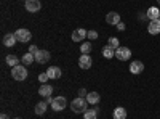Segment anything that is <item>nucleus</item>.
<instances>
[{"label": "nucleus", "instance_id": "obj_1", "mask_svg": "<svg viewBox=\"0 0 160 119\" xmlns=\"http://www.w3.org/2000/svg\"><path fill=\"white\" fill-rule=\"evenodd\" d=\"M87 100L85 98H82V97H78V98H75L72 103H71V110L74 111V113H77V114H80V113H85L87 111Z\"/></svg>", "mask_w": 160, "mask_h": 119}, {"label": "nucleus", "instance_id": "obj_2", "mask_svg": "<svg viewBox=\"0 0 160 119\" xmlns=\"http://www.w3.org/2000/svg\"><path fill=\"white\" fill-rule=\"evenodd\" d=\"M11 77L15 79V81H24V79L28 77V69L24 68V64L15 66V68L11 69Z\"/></svg>", "mask_w": 160, "mask_h": 119}, {"label": "nucleus", "instance_id": "obj_3", "mask_svg": "<svg viewBox=\"0 0 160 119\" xmlns=\"http://www.w3.org/2000/svg\"><path fill=\"white\" fill-rule=\"evenodd\" d=\"M115 58L120 60V61H127L131 58V50L128 47H118L115 50Z\"/></svg>", "mask_w": 160, "mask_h": 119}, {"label": "nucleus", "instance_id": "obj_4", "mask_svg": "<svg viewBox=\"0 0 160 119\" xmlns=\"http://www.w3.org/2000/svg\"><path fill=\"white\" fill-rule=\"evenodd\" d=\"M15 35H16V41L18 42H29L31 39H32V34H31V31L29 29H18L16 32H15Z\"/></svg>", "mask_w": 160, "mask_h": 119}, {"label": "nucleus", "instance_id": "obj_5", "mask_svg": "<svg viewBox=\"0 0 160 119\" xmlns=\"http://www.w3.org/2000/svg\"><path fill=\"white\" fill-rule=\"evenodd\" d=\"M66 106H68V101H66L64 97H56V98H53V103H51L53 111H62Z\"/></svg>", "mask_w": 160, "mask_h": 119}, {"label": "nucleus", "instance_id": "obj_6", "mask_svg": "<svg viewBox=\"0 0 160 119\" xmlns=\"http://www.w3.org/2000/svg\"><path fill=\"white\" fill-rule=\"evenodd\" d=\"M144 71V63L139 61V60H135V61H131L130 64V73L131 74H141Z\"/></svg>", "mask_w": 160, "mask_h": 119}, {"label": "nucleus", "instance_id": "obj_7", "mask_svg": "<svg viewBox=\"0 0 160 119\" xmlns=\"http://www.w3.org/2000/svg\"><path fill=\"white\" fill-rule=\"evenodd\" d=\"M148 31H149V34H152V35L160 34V19H151L149 24H148Z\"/></svg>", "mask_w": 160, "mask_h": 119}, {"label": "nucleus", "instance_id": "obj_8", "mask_svg": "<svg viewBox=\"0 0 160 119\" xmlns=\"http://www.w3.org/2000/svg\"><path fill=\"white\" fill-rule=\"evenodd\" d=\"M40 8H42V5H40L38 0H26V10H28V11L37 13Z\"/></svg>", "mask_w": 160, "mask_h": 119}, {"label": "nucleus", "instance_id": "obj_9", "mask_svg": "<svg viewBox=\"0 0 160 119\" xmlns=\"http://www.w3.org/2000/svg\"><path fill=\"white\" fill-rule=\"evenodd\" d=\"M87 34H88V31H85V29H75L74 32H72V41L74 42H82L83 39H87Z\"/></svg>", "mask_w": 160, "mask_h": 119}, {"label": "nucleus", "instance_id": "obj_10", "mask_svg": "<svg viewBox=\"0 0 160 119\" xmlns=\"http://www.w3.org/2000/svg\"><path fill=\"white\" fill-rule=\"evenodd\" d=\"M91 57L90 55H82V57H80L78 58V66H80V68H82V69H90L91 68Z\"/></svg>", "mask_w": 160, "mask_h": 119}, {"label": "nucleus", "instance_id": "obj_11", "mask_svg": "<svg viewBox=\"0 0 160 119\" xmlns=\"http://www.w3.org/2000/svg\"><path fill=\"white\" fill-rule=\"evenodd\" d=\"M106 23L108 24H112V26H117L120 23V15L117 11H111L108 13V16H106Z\"/></svg>", "mask_w": 160, "mask_h": 119}, {"label": "nucleus", "instance_id": "obj_12", "mask_svg": "<svg viewBox=\"0 0 160 119\" xmlns=\"http://www.w3.org/2000/svg\"><path fill=\"white\" fill-rule=\"evenodd\" d=\"M35 60H37V63H40V64L47 63V61L50 60V51H48V50H38V53L35 55Z\"/></svg>", "mask_w": 160, "mask_h": 119}, {"label": "nucleus", "instance_id": "obj_13", "mask_svg": "<svg viewBox=\"0 0 160 119\" xmlns=\"http://www.w3.org/2000/svg\"><path fill=\"white\" fill-rule=\"evenodd\" d=\"M51 94H53V87L51 85H48V84L40 85V89H38V95L40 97L47 98V97H51Z\"/></svg>", "mask_w": 160, "mask_h": 119}, {"label": "nucleus", "instance_id": "obj_14", "mask_svg": "<svg viewBox=\"0 0 160 119\" xmlns=\"http://www.w3.org/2000/svg\"><path fill=\"white\" fill-rule=\"evenodd\" d=\"M47 74H48L50 79H59L62 73H61V68H58V66H50Z\"/></svg>", "mask_w": 160, "mask_h": 119}, {"label": "nucleus", "instance_id": "obj_15", "mask_svg": "<svg viewBox=\"0 0 160 119\" xmlns=\"http://www.w3.org/2000/svg\"><path fill=\"white\" fill-rule=\"evenodd\" d=\"M18 41H16V35L15 34H5L3 35V45L5 47H13Z\"/></svg>", "mask_w": 160, "mask_h": 119}, {"label": "nucleus", "instance_id": "obj_16", "mask_svg": "<svg viewBox=\"0 0 160 119\" xmlns=\"http://www.w3.org/2000/svg\"><path fill=\"white\" fill-rule=\"evenodd\" d=\"M114 119H127V110L118 106L114 110Z\"/></svg>", "mask_w": 160, "mask_h": 119}, {"label": "nucleus", "instance_id": "obj_17", "mask_svg": "<svg viewBox=\"0 0 160 119\" xmlns=\"http://www.w3.org/2000/svg\"><path fill=\"white\" fill-rule=\"evenodd\" d=\"M158 16H160V10H158V8L151 7V8L148 10V18H149V21H151V19H158Z\"/></svg>", "mask_w": 160, "mask_h": 119}, {"label": "nucleus", "instance_id": "obj_18", "mask_svg": "<svg viewBox=\"0 0 160 119\" xmlns=\"http://www.w3.org/2000/svg\"><path fill=\"white\" fill-rule=\"evenodd\" d=\"M47 106H48V103H47V101H40V103H37V105H35V114L42 116V114L47 111Z\"/></svg>", "mask_w": 160, "mask_h": 119}, {"label": "nucleus", "instance_id": "obj_19", "mask_svg": "<svg viewBox=\"0 0 160 119\" xmlns=\"http://www.w3.org/2000/svg\"><path fill=\"white\" fill-rule=\"evenodd\" d=\"M102 57H104V58H112V57H115V50H114L111 45L102 47Z\"/></svg>", "mask_w": 160, "mask_h": 119}, {"label": "nucleus", "instance_id": "obj_20", "mask_svg": "<svg viewBox=\"0 0 160 119\" xmlns=\"http://www.w3.org/2000/svg\"><path fill=\"white\" fill-rule=\"evenodd\" d=\"M87 101L91 103V105H96L99 101V94L98 92H90V94L87 95Z\"/></svg>", "mask_w": 160, "mask_h": 119}, {"label": "nucleus", "instance_id": "obj_21", "mask_svg": "<svg viewBox=\"0 0 160 119\" xmlns=\"http://www.w3.org/2000/svg\"><path fill=\"white\" fill-rule=\"evenodd\" d=\"M98 117V110L96 108H91V110H87L83 113V119H96Z\"/></svg>", "mask_w": 160, "mask_h": 119}, {"label": "nucleus", "instance_id": "obj_22", "mask_svg": "<svg viewBox=\"0 0 160 119\" xmlns=\"http://www.w3.org/2000/svg\"><path fill=\"white\" fill-rule=\"evenodd\" d=\"M5 61H7L8 66H11V68H15V66L19 64V60H18V57H15V55H8V57L5 58Z\"/></svg>", "mask_w": 160, "mask_h": 119}, {"label": "nucleus", "instance_id": "obj_23", "mask_svg": "<svg viewBox=\"0 0 160 119\" xmlns=\"http://www.w3.org/2000/svg\"><path fill=\"white\" fill-rule=\"evenodd\" d=\"M34 60H35V57H34L32 53H29V51H28V53H26V55H22V64H24V66L31 64V63H32Z\"/></svg>", "mask_w": 160, "mask_h": 119}, {"label": "nucleus", "instance_id": "obj_24", "mask_svg": "<svg viewBox=\"0 0 160 119\" xmlns=\"http://www.w3.org/2000/svg\"><path fill=\"white\" fill-rule=\"evenodd\" d=\"M91 44L90 42H85L82 44V47H80V50H82V55H90V51H91Z\"/></svg>", "mask_w": 160, "mask_h": 119}, {"label": "nucleus", "instance_id": "obj_25", "mask_svg": "<svg viewBox=\"0 0 160 119\" xmlns=\"http://www.w3.org/2000/svg\"><path fill=\"white\" fill-rule=\"evenodd\" d=\"M108 45H111L114 50H117L120 47V42H118V39L117 37H109V41H108Z\"/></svg>", "mask_w": 160, "mask_h": 119}, {"label": "nucleus", "instance_id": "obj_26", "mask_svg": "<svg viewBox=\"0 0 160 119\" xmlns=\"http://www.w3.org/2000/svg\"><path fill=\"white\" fill-rule=\"evenodd\" d=\"M48 79H50V77H48V74H47V71H45V73H42V74L38 76V82L47 84V81H48Z\"/></svg>", "mask_w": 160, "mask_h": 119}, {"label": "nucleus", "instance_id": "obj_27", "mask_svg": "<svg viewBox=\"0 0 160 119\" xmlns=\"http://www.w3.org/2000/svg\"><path fill=\"white\" fill-rule=\"evenodd\" d=\"M87 37L90 39V41H95V39H98V32L91 29V31H88V34H87Z\"/></svg>", "mask_w": 160, "mask_h": 119}, {"label": "nucleus", "instance_id": "obj_28", "mask_svg": "<svg viewBox=\"0 0 160 119\" xmlns=\"http://www.w3.org/2000/svg\"><path fill=\"white\" fill-rule=\"evenodd\" d=\"M29 53H32V55L35 57V55L38 53V48H37L35 45H31V47H29Z\"/></svg>", "mask_w": 160, "mask_h": 119}, {"label": "nucleus", "instance_id": "obj_29", "mask_svg": "<svg viewBox=\"0 0 160 119\" xmlns=\"http://www.w3.org/2000/svg\"><path fill=\"white\" fill-rule=\"evenodd\" d=\"M117 29H118V31H125V24H123V23H118V24H117Z\"/></svg>", "mask_w": 160, "mask_h": 119}, {"label": "nucleus", "instance_id": "obj_30", "mask_svg": "<svg viewBox=\"0 0 160 119\" xmlns=\"http://www.w3.org/2000/svg\"><path fill=\"white\" fill-rule=\"evenodd\" d=\"M78 95H80V97H85V95H88V94H87V90H85V89H80Z\"/></svg>", "mask_w": 160, "mask_h": 119}, {"label": "nucleus", "instance_id": "obj_31", "mask_svg": "<svg viewBox=\"0 0 160 119\" xmlns=\"http://www.w3.org/2000/svg\"><path fill=\"white\" fill-rule=\"evenodd\" d=\"M45 101H47L48 105H51V103H53V98H51V97H47V98H45Z\"/></svg>", "mask_w": 160, "mask_h": 119}, {"label": "nucleus", "instance_id": "obj_32", "mask_svg": "<svg viewBox=\"0 0 160 119\" xmlns=\"http://www.w3.org/2000/svg\"><path fill=\"white\" fill-rule=\"evenodd\" d=\"M0 119H10V117H8L7 114H2V116H0Z\"/></svg>", "mask_w": 160, "mask_h": 119}, {"label": "nucleus", "instance_id": "obj_33", "mask_svg": "<svg viewBox=\"0 0 160 119\" xmlns=\"http://www.w3.org/2000/svg\"><path fill=\"white\" fill-rule=\"evenodd\" d=\"M157 3H158V5H160V0H157Z\"/></svg>", "mask_w": 160, "mask_h": 119}, {"label": "nucleus", "instance_id": "obj_34", "mask_svg": "<svg viewBox=\"0 0 160 119\" xmlns=\"http://www.w3.org/2000/svg\"><path fill=\"white\" fill-rule=\"evenodd\" d=\"M15 119H21V117H15Z\"/></svg>", "mask_w": 160, "mask_h": 119}, {"label": "nucleus", "instance_id": "obj_35", "mask_svg": "<svg viewBox=\"0 0 160 119\" xmlns=\"http://www.w3.org/2000/svg\"><path fill=\"white\" fill-rule=\"evenodd\" d=\"M158 19H160V16H158Z\"/></svg>", "mask_w": 160, "mask_h": 119}]
</instances>
